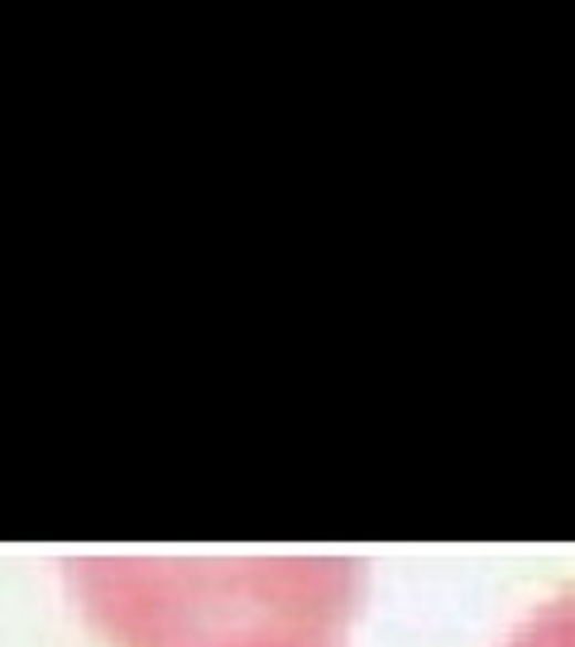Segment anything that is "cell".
Here are the masks:
<instances>
[{
    "instance_id": "3957f363",
    "label": "cell",
    "mask_w": 575,
    "mask_h": 647,
    "mask_svg": "<svg viewBox=\"0 0 575 647\" xmlns=\"http://www.w3.org/2000/svg\"><path fill=\"white\" fill-rule=\"evenodd\" d=\"M244 647H326V643H244Z\"/></svg>"
},
{
    "instance_id": "6da1fadb",
    "label": "cell",
    "mask_w": 575,
    "mask_h": 647,
    "mask_svg": "<svg viewBox=\"0 0 575 647\" xmlns=\"http://www.w3.org/2000/svg\"><path fill=\"white\" fill-rule=\"evenodd\" d=\"M96 618L125 647L326 643L345 618L341 561H92Z\"/></svg>"
},
{
    "instance_id": "7a4b0ae2",
    "label": "cell",
    "mask_w": 575,
    "mask_h": 647,
    "mask_svg": "<svg viewBox=\"0 0 575 647\" xmlns=\"http://www.w3.org/2000/svg\"><path fill=\"white\" fill-rule=\"evenodd\" d=\"M509 647H575V589H566L552 604H542L509 638Z\"/></svg>"
}]
</instances>
